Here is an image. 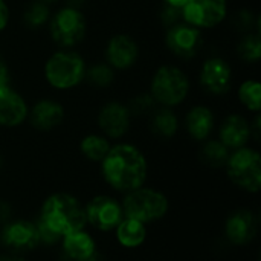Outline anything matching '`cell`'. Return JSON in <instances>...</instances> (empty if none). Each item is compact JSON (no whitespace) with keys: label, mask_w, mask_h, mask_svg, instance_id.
<instances>
[{"label":"cell","mask_w":261,"mask_h":261,"mask_svg":"<svg viewBox=\"0 0 261 261\" xmlns=\"http://www.w3.org/2000/svg\"><path fill=\"white\" fill-rule=\"evenodd\" d=\"M190 80L188 75L177 66L165 64L161 66L153 78L150 86V93L161 107H176L182 104L190 93Z\"/></svg>","instance_id":"cell-4"},{"label":"cell","mask_w":261,"mask_h":261,"mask_svg":"<svg viewBox=\"0 0 261 261\" xmlns=\"http://www.w3.org/2000/svg\"><path fill=\"white\" fill-rule=\"evenodd\" d=\"M226 173L234 185L248 191L258 193L261 188V158L258 151L242 147L229 154L225 165Z\"/></svg>","instance_id":"cell-6"},{"label":"cell","mask_w":261,"mask_h":261,"mask_svg":"<svg viewBox=\"0 0 261 261\" xmlns=\"http://www.w3.org/2000/svg\"><path fill=\"white\" fill-rule=\"evenodd\" d=\"M214 113L206 106H194L185 116V125L190 136L196 141H206L214 130Z\"/></svg>","instance_id":"cell-19"},{"label":"cell","mask_w":261,"mask_h":261,"mask_svg":"<svg viewBox=\"0 0 261 261\" xmlns=\"http://www.w3.org/2000/svg\"><path fill=\"white\" fill-rule=\"evenodd\" d=\"M115 229H116L118 242L124 248H130V249L141 246L147 237L145 225L141 223L139 220L130 219V217H124Z\"/></svg>","instance_id":"cell-21"},{"label":"cell","mask_w":261,"mask_h":261,"mask_svg":"<svg viewBox=\"0 0 261 261\" xmlns=\"http://www.w3.org/2000/svg\"><path fill=\"white\" fill-rule=\"evenodd\" d=\"M61 242L66 257L72 261L84 260L96 251L95 240L84 229L64 236Z\"/></svg>","instance_id":"cell-20"},{"label":"cell","mask_w":261,"mask_h":261,"mask_svg":"<svg viewBox=\"0 0 261 261\" xmlns=\"http://www.w3.org/2000/svg\"><path fill=\"white\" fill-rule=\"evenodd\" d=\"M0 243L15 255L35 249L40 245L35 223L28 220H14L5 223L0 231Z\"/></svg>","instance_id":"cell-11"},{"label":"cell","mask_w":261,"mask_h":261,"mask_svg":"<svg viewBox=\"0 0 261 261\" xmlns=\"http://www.w3.org/2000/svg\"><path fill=\"white\" fill-rule=\"evenodd\" d=\"M3 167V158H2V154H0V168Z\"/></svg>","instance_id":"cell-41"},{"label":"cell","mask_w":261,"mask_h":261,"mask_svg":"<svg viewBox=\"0 0 261 261\" xmlns=\"http://www.w3.org/2000/svg\"><path fill=\"white\" fill-rule=\"evenodd\" d=\"M237 54L243 61L257 63L261 57V38L258 31L246 32L237 44Z\"/></svg>","instance_id":"cell-26"},{"label":"cell","mask_w":261,"mask_h":261,"mask_svg":"<svg viewBox=\"0 0 261 261\" xmlns=\"http://www.w3.org/2000/svg\"><path fill=\"white\" fill-rule=\"evenodd\" d=\"M251 136H252L251 124L242 115H237V113L228 115L220 124L219 141L222 144H225L229 150H237V148L246 147Z\"/></svg>","instance_id":"cell-17"},{"label":"cell","mask_w":261,"mask_h":261,"mask_svg":"<svg viewBox=\"0 0 261 261\" xmlns=\"http://www.w3.org/2000/svg\"><path fill=\"white\" fill-rule=\"evenodd\" d=\"M110 142L104 135H87L81 139L80 142V150L83 156L92 162H102V159L107 156L110 150Z\"/></svg>","instance_id":"cell-23"},{"label":"cell","mask_w":261,"mask_h":261,"mask_svg":"<svg viewBox=\"0 0 261 261\" xmlns=\"http://www.w3.org/2000/svg\"><path fill=\"white\" fill-rule=\"evenodd\" d=\"M11 76H9V67L5 61V58L0 55V93H3L5 90L11 89L9 86Z\"/></svg>","instance_id":"cell-33"},{"label":"cell","mask_w":261,"mask_h":261,"mask_svg":"<svg viewBox=\"0 0 261 261\" xmlns=\"http://www.w3.org/2000/svg\"><path fill=\"white\" fill-rule=\"evenodd\" d=\"M50 20V9L49 3L41 0H34L28 5V8L23 12V21L31 29H38L49 23Z\"/></svg>","instance_id":"cell-25"},{"label":"cell","mask_w":261,"mask_h":261,"mask_svg":"<svg viewBox=\"0 0 261 261\" xmlns=\"http://www.w3.org/2000/svg\"><path fill=\"white\" fill-rule=\"evenodd\" d=\"M159 20H161V23L168 29V28H171V26H174V24L184 21V18H182V9L164 3V6H162L161 11H159Z\"/></svg>","instance_id":"cell-31"},{"label":"cell","mask_w":261,"mask_h":261,"mask_svg":"<svg viewBox=\"0 0 261 261\" xmlns=\"http://www.w3.org/2000/svg\"><path fill=\"white\" fill-rule=\"evenodd\" d=\"M84 78L96 89H106L112 86L115 81V69L110 67L107 63H98L93 64L90 69H86Z\"/></svg>","instance_id":"cell-28"},{"label":"cell","mask_w":261,"mask_h":261,"mask_svg":"<svg viewBox=\"0 0 261 261\" xmlns=\"http://www.w3.org/2000/svg\"><path fill=\"white\" fill-rule=\"evenodd\" d=\"M49 32L52 40L63 49L80 44L87 32L86 17L80 9L64 6L58 9L49 20Z\"/></svg>","instance_id":"cell-7"},{"label":"cell","mask_w":261,"mask_h":261,"mask_svg":"<svg viewBox=\"0 0 261 261\" xmlns=\"http://www.w3.org/2000/svg\"><path fill=\"white\" fill-rule=\"evenodd\" d=\"M81 261H104V258H102V255H101L98 251H95L92 255H89L87 258H84V260H81Z\"/></svg>","instance_id":"cell-38"},{"label":"cell","mask_w":261,"mask_h":261,"mask_svg":"<svg viewBox=\"0 0 261 261\" xmlns=\"http://www.w3.org/2000/svg\"><path fill=\"white\" fill-rule=\"evenodd\" d=\"M11 214H12L11 205H9L6 200H0V225H2V226H3L5 223L9 222Z\"/></svg>","instance_id":"cell-34"},{"label":"cell","mask_w":261,"mask_h":261,"mask_svg":"<svg viewBox=\"0 0 261 261\" xmlns=\"http://www.w3.org/2000/svg\"><path fill=\"white\" fill-rule=\"evenodd\" d=\"M41 2H46V3H54V2H58V0H41Z\"/></svg>","instance_id":"cell-40"},{"label":"cell","mask_w":261,"mask_h":261,"mask_svg":"<svg viewBox=\"0 0 261 261\" xmlns=\"http://www.w3.org/2000/svg\"><path fill=\"white\" fill-rule=\"evenodd\" d=\"M106 182L118 190L128 193L144 185L148 165L144 153L132 144H116L110 147L101 162Z\"/></svg>","instance_id":"cell-1"},{"label":"cell","mask_w":261,"mask_h":261,"mask_svg":"<svg viewBox=\"0 0 261 261\" xmlns=\"http://www.w3.org/2000/svg\"><path fill=\"white\" fill-rule=\"evenodd\" d=\"M139 57V46L136 40L127 34H115L106 46V60L115 70L130 69Z\"/></svg>","instance_id":"cell-14"},{"label":"cell","mask_w":261,"mask_h":261,"mask_svg":"<svg viewBox=\"0 0 261 261\" xmlns=\"http://www.w3.org/2000/svg\"><path fill=\"white\" fill-rule=\"evenodd\" d=\"M132 122L130 110L125 104L110 101L104 104L98 112V127L106 138L119 139L127 135Z\"/></svg>","instance_id":"cell-12"},{"label":"cell","mask_w":261,"mask_h":261,"mask_svg":"<svg viewBox=\"0 0 261 261\" xmlns=\"http://www.w3.org/2000/svg\"><path fill=\"white\" fill-rule=\"evenodd\" d=\"M258 232V217L251 210H237L226 219L225 236L229 243L245 246L251 243Z\"/></svg>","instance_id":"cell-13"},{"label":"cell","mask_w":261,"mask_h":261,"mask_svg":"<svg viewBox=\"0 0 261 261\" xmlns=\"http://www.w3.org/2000/svg\"><path fill=\"white\" fill-rule=\"evenodd\" d=\"M228 15V0H187L182 6V18L197 29L219 26Z\"/></svg>","instance_id":"cell-8"},{"label":"cell","mask_w":261,"mask_h":261,"mask_svg":"<svg viewBox=\"0 0 261 261\" xmlns=\"http://www.w3.org/2000/svg\"><path fill=\"white\" fill-rule=\"evenodd\" d=\"M234 24L239 31L252 32L254 28L258 26V17H255L249 9H240L234 17Z\"/></svg>","instance_id":"cell-30"},{"label":"cell","mask_w":261,"mask_h":261,"mask_svg":"<svg viewBox=\"0 0 261 261\" xmlns=\"http://www.w3.org/2000/svg\"><path fill=\"white\" fill-rule=\"evenodd\" d=\"M127 107H128L132 116L133 115L142 116V115H151L159 106L154 101V98L151 96V93H141V95H136Z\"/></svg>","instance_id":"cell-29"},{"label":"cell","mask_w":261,"mask_h":261,"mask_svg":"<svg viewBox=\"0 0 261 261\" xmlns=\"http://www.w3.org/2000/svg\"><path fill=\"white\" fill-rule=\"evenodd\" d=\"M164 3L171 5V6H176V8H180V9H182V6L187 3V0H164Z\"/></svg>","instance_id":"cell-37"},{"label":"cell","mask_w":261,"mask_h":261,"mask_svg":"<svg viewBox=\"0 0 261 261\" xmlns=\"http://www.w3.org/2000/svg\"><path fill=\"white\" fill-rule=\"evenodd\" d=\"M84 213L87 223L104 232L113 231L125 217L122 206L110 196H95L84 206Z\"/></svg>","instance_id":"cell-10"},{"label":"cell","mask_w":261,"mask_h":261,"mask_svg":"<svg viewBox=\"0 0 261 261\" xmlns=\"http://www.w3.org/2000/svg\"><path fill=\"white\" fill-rule=\"evenodd\" d=\"M9 23V8L5 0H0V32L6 29Z\"/></svg>","instance_id":"cell-35"},{"label":"cell","mask_w":261,"mask_h":261,"mask_svg":"<svg viewBox=\"0 0 261 261\" xmlns=\"http://www.w3.org/2000/svg\"><path fill=\"white\" fill-rule=\"evenodd\" d=\"M0 261H26L24 258H21L20 255H0Z\"/></svg>","instance_id":"cell-36"},{"label":"cell","mask_w":261,"mask_h":261,"mask_svg":"<svg viewBox=\"0 0 261 261\" xmlns=\"http://www.w3.org/2000/svg\"><path fill=\"white\" fill-rule=\"evenodd\" d=\"M28 118L35 130L49 132L57 128L63 122L64 107L54 99H40L31 107Z\"/></svg>","instance_id":"cell-16"},{"label":"cell","mask_w":261,"mask_h":261,"mask_svg":"<svg viewBox=\"0 0 261 261\" xmlns=\"http://www.w3.org/2000/svg\"><path fill=\"white\" fill-rule=\"evenodd\" d=\"M40 219L61 239L67 234L84 229L87 225L84 206L76 197L67 193L49 196L43 203Z\"/></svg>","instance_id":"cell-2"},{"label":"cell","mask_w":261,"mask_h":261,"mask_svg":"<svg viewBox=\"0 0 261 261\" xmlns=\"http://www.w3.org/2000/svg\"><path fill=\"white\" fill-rule=\"evenodd\" d=\"M165 44L173 55L182 60L194 58L203 46L202 31L187 21H180L167 29Z\"/></svg>","instance_id":"cell-9"},{"label":"cell","mask_w":261,"mask_h":261,"mask_svg":"<svg viewBox=\"0 0 261 261\" xmlns=\"http://www.w3.org/2000/svg\"><path fill=\"white\" fill-rule=\"evenodd\" d=\"M84 58L69 49L54 52L44 64V78L52 89L70 90L76 87L86 75Z\"/></svg>","instance_id":"cell-3"},{"label":"cell","mask_w":261,"mask_h":261,"mask_svg":"<svg viewBox=\"0 0 261 261\" xmlns=\"http://www.w3.org/2000/svg\"><path fill=\"white\" fill-rule=\"evenodd\" d=\"M35 228H37V234H38V240H40V245H46V246H50V245H55L61 240V237L54 232L41 219H37L35 222Z\"/></svg>","instance_id":"cell-32"},{"label":"cell","mask_w":261,"mask_h":261,"mask_svg":"<svg viewBox=\"0 0 261 261\" xmlns=\"http://www.w3.org/2000/svg\"><path fill=\"white\" fill-rule=\"evenodd\" d=\"M231 150L219 139H206L200 150V159L211 168H223L229 159Z\"/></svg>","instance_id":"cell-24"},{"label":"cell","mask_w":261,"mask_h":261,"mask_svg":"<svg viewBox=\"0 0 261 261\" xmlns=\"http://www.w3.org/2000/svg\"><path fill=\"white\" fill-rule=\"evenodd\" d=\"M151 132L159 138H173L179 130V119L170 107H158L151 113Z\"/></svg>","instance_id":"cell-22"},{"label":"cell","mask_w":261,"mask_h":261,"mask_svg":"<svg viewBox=\"0 0 261 261\" xmlns=\"http://www.w3.org/2000/svg\"><path fill=\"white\" fill-rule=\"evenodd\" d=\"M28 104L24 98L12 89L0 93V125L2 127H18L28 119Z\"/></svg>","instance_id":"cell-18"},{"label":"cell","mask_w":261,"mask_h":261,"mask_svg":"<svg viewBox=\"0 0 261 261\" xmlns=\"http://www.w3.org/2000/svg\"><path fill=\"white\" fill-rule=\"evenodd\" d=\"M84 3V0H67V5L66 6H70V8H75V9H80V6Z\"/></svg>","instance_id":"cell-39"},{"label":"cell","mask_w":261,"mask_h":261,"mask_svg":"<svg viewBox=\"0 0 261 261\" xmlns=\"http://www.w3.org/2000/svg\"><path fill=\"white\" fill-rule=\"evenodd\" d=\"M200 84L205 90L214 95L229 92L232 84V69L220 57H213L203 61L200 69Z\"/></svg>","instance_id":"cell-15"},{"label":"cell","mask_w":261,"mask_h":261,"mask_svg":"<svg viewBox=\"0 0 261 261\" xmlns=\"http://www.w3.org/2000/svg\"><path fill=\"white\" fill-rule=\"evenodd\" d=\"M240 102L251 112L258 113L261 109V84L257 80H246L239 87Z\"/></svg>","instance_id":"cell-27"},{"label":"cell","mask_w":261,"mask_h":261,"mask_svg":"<svg viewBox=\"0 0 261 261\" xmlns=\"http://www.w3.org/2000/svg\"><path fill=\"white\" fill-rule=\"evenodd\" d=\"M121 206L125 217L139 220L145 225L165 217L168 213V199L158 190L139 187L125 194Z\"/></svg>","instance_id":"cell-5"}]
</instances>
